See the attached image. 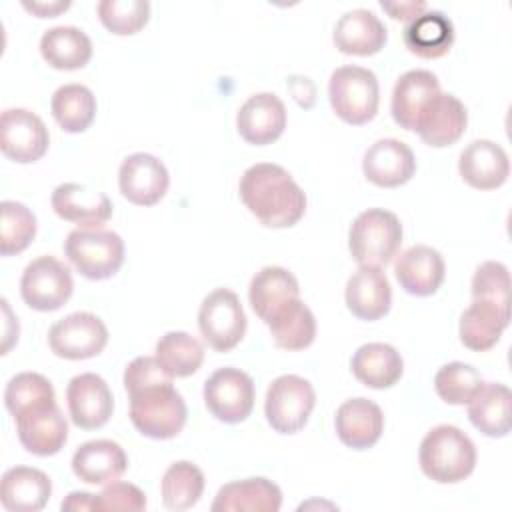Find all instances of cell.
Listing matches in <instances>:
<instances>
[{
	"mask_svg": "<svg viewBox=\"0 0 512 512\" xmlns=\"http://www.w3.org/2000/svg\"><path fill=\"white\" fill-rule=\"evenodd\" d=\"M240 200L266 228H290L306 212V194L286 168L272 162L248 166L238 184Z\"/></svg>",
	"mask_w": 512,
	"mask_h": 512,
	"instance_id": "1",
	"label": "cell"
},
{
	"mask_svg": "<svg viewBox=\"0 0 512 512\" xmlns=\"http://www.w3.org/2000/svg\"><path fill=\"white\" fill-rule=\"evenodd\" d=\"M420 470L438 484H458L466 480L476 466V446L458 426H434L420 442Z\"/></svg>",
	"mask_w": 512,
	"mask_h": 512,
	"instance_id": "2",
	"label": "cell"
},
{
	"mask_svg": "<svg viewBox=\"0 0 512 512\" xmlns=\"http://www.w3.org/2000/svg\"><path fill=\"white\" fill-rule=\"evenodd\" d=\"M134 428L152 440H168L182 432L188 408L172 380L152 382L128 392Z\"/></svg>",
	"mask_w": 512,
	"mask_h": 512,
	"instance_id": "3",
	"label": "cell"
},
{
	"mask_svg": "<svg viewBox=\"0 0 512 512\" xmlns=\"http://www.w3.org/2000/svg\"><path fill=\"white\" fill-rule=\"evenodd\" d=\"M402 246V224L384 208L360 212L348 230V250L358 266H386Z\"/></svg>",
	"mask_w": 512,
	"mask_h": 512,
	"instance_id": "4",
	"label": "cell"
},
{
	"mask_svg": "<svg viewBox=\"0 0 512 512\" xmlns=\"http://www.w3.org/2000/svg\"><path fill=\"white\" fill-rule=\"evenodd\" d=\"M328 100L340 120L352 126H362L378 112V78L372 70L362 66H340L330 74Z\"/></svg>",
	"mask_w": 512,
	"mask_h": 512,
	"instance_id": "5",
	"label": "cell"
},
{
	"mask_svg": "<svg viewBox=\"0 0 512 512\" xmlns=\"http://www.w3.org/2000/svg\"><path fill=\"white\" fill-rule=\"evenodd\" d=\"M70 264L88 280H106L124 264V240L104 228H76L64 240Z\"/></svg>",
	"mask_w": 512,
	"mask_h": 512,
	"instance_id": "6",
	"label": "cell"
},
{
	"mask_svg": "<svg viewBox=\"0 0 512 512\" xmlns=\"http://www.w3.org/2000/svg\"><path fill=\"white\" fill-rule=\"evenodd\" d=\"M316 404L312 384L298 374H282L274 378L266 390L264 416L274 432L296 434L300 432Z\"/></svg>",
	"mask_w": 512,
	"mask_h": 512,
	"instance_id": "7",
	"label": "cell"
},
{
	"mask_svg": "<svg viewBox=\"0 0 512 512\" xmlns=\"http://www.w3.org/2000/svg\"><path fill=\"white\" fill-rule=\"evenodd\" d=\"M246 314L236 292L228 288L212 290L200 304L198 328L204 342L216 352H228L246 334Z\"/></svg>",
	"mask_w": 512,
	"mask_h": 512,
	"instance_id": "8",
	"label": "cell"
},
{
	"mask_svg": "<svg viewBox=\"0 0 512 512\" xmlns=\"http://www.w3.org/2000/svg\"><path fill=\"white\" fill-rule=\"evenodd\" d=\"M74 290L70 268L54 256H38L22 272L20 296L26 306L38 312L62 308Z\"/></svg>",
	"mask_w": 512,
	"mask_h": 512,
	"instance_id": "9",
	"label": "cell"
},
{
	"mask_svg": "<svg viewBox=\"0 0 512 512\" xmlns=\"http://www.w3.org/2000/svg\"><path fill=\"white\" fill-rule=\"evenodd\" d=\"M202 396L208 412L216 420L238 424L252 414L256 390L252 378L244 370L224 366L206 378Z\"/></svg>",
	"mask_w": 512,
	"mask_h": 512,
	"instance_id": "10",
	"label": "cell"
},
{
	"mask_svg": "<svg viewBox=\"0 0 512 512\" xmlns=\"http://www.w3.org/2000/svg\"><path fill=\"white\" fill-rule=\"evenodd\" d=\"M108 344V328L92 312H72L48 330V346L58 358L86 360L98 356Z\"/></svg>",
	"mask_w": 512,
	"mask_h": 512,
	"instance_id": "11",
	"label": "cell"
},
{
	"mask_svg": "<svg viewBox=\"0 0 512 512\" xmlns=\"http://www.w3.org/2000/svg\"><path fill=\"white\" fill-rule=\"evenodd\" d=\"M50 144L46 124L26 108H8L0 118V150L18 164L38 162Z\"/></svg>",
	"mask_w": 512,
	"mask_h": 512,
	"instance_id": "12",
	"label": "cell"
},
{
	"mask_svg": "<svg viewBox=\"0 0 512 512\" xmlns=\"http://www.w3.org/2000/svg\"><path fill=\"white\" fill-rule=\"evenodd\" d=\"M14 424L20 444L34 456H54L68 440V422L56 400L20 412Z\"/></svg>",
	"mask_w": 512,
	"mask_h": 512,
	"instance_id": "13",
	"label": "cell"
},
{
	"mask_svg": "<svg viewBox=\"0 0 512 512\" xmlns=\"http://www.w3.org/2000/svg\"><path fill=\"white\" fill-rule=\"evenodd\" d=\"M170 184V174L162 160L148 152L126 156L118 168V186L122 196L136 206L158 204Z\"/></svg>",
	"mask_w": 512,
	"mask_h": 512,
	"instance_id": "14",
	"label": "cell"
},
{
	"mask_svg": "<svg viewBox=\"0 0 512 512\" xmlns=\"http://www.w3.org/2000/svg\"><path fill=\"white\" fill-rule=\"evenodd\" d=\"M66 402L72 424L82 430L104 426L114 410V396L106 380L94 372L78 374L68 382Z\"/></svg>",
	"mask_w": 512,
	"mask_h": 512,
	"instance_id": "15",
	"label": "cell"
},
{
	"mask_svg": "<svg viewBox=\"0 0 512 512\" xmlns=\"http://www.w3.org/2000/svg\"><path fill=\"white\" fill-rule=\"evenodd\" d=\"M468 124L466 106L450 92L434 94L422 108L414 132L432 148L452 146L460 140Z\"/></svg>",
	"mask_w": 512,
	"mask_h": 512,
	"instance_id": "16",
	"label": "cell"
},
{
	"mask_svg": "<svg viewBox=\"0 0 512 512\" xmlns=\"http://www.w3.org/2000/svg\"><path fill=\"white\" fill-rule=\"evenodd\" d=\"M362 172L368 182L380 188H398L414 176L416 158L406 142L380 138L364 152Z\"/></svg>",
	"mask_w": 512,
	"mask_h": 512,
	"instance_id": "17",
	"label": "cell"
},
{
	"mask_svg": "<svg viewBox=\"0 0 512 512\" xmlns=\"http://www.w3.org/2000/svg\"><path fill=\"white\" fill-rule=\"evenodd\" d=\"M52 210L78 228H102L112 218V202L104 192L90 190L86 184H58L50 198Z\"/></svg>",
	"mask_w": 512,
	"mask_h": 512,
	"instance_id": "18",
	"label": "cell"
},
{
	"mask_svg": "<svg viewBox=\"0 0 512 512\" xmlns=\"http://www.w3.org/2000/svg\"><path fill=\"white\" fill-rule=\"evenodd\" d=\"M236 128L248 144H272L286 128V106L272 92L252 94L236 114Z\"/></svg>",
	"mask_w": 512,
	"mask_h": 512,
	"instance_id": "19",
	"label": "cell"
},
{
	"mask_svg": "<svg viewBox=\"0 0 512 512\" xmlns=\"http://www.w3.org/2000/svg\"><path fill=\"white\" fill-rule=\"evenodd\" d=\"M394 274L404 292L412 296H432L444 282L446 264L436 248L414 244L396 256Z\"/></svg>",
	"mask_w": 512,
	"mask_h": 512,
	"instance_id": "20",
	"label": "cell"
},
{
	"mask_svg": "<svg viewBox=\"0 0 512 512\" xmlns=\"http://www.w3.org/2000/svg\"><path fill=\"white\" fill-rule=\"evenodd\" d=\"M462 180L476 190H496L510 176V160L506 150L494 140H472L458 158Z\"/></svg>",
	"mask_w": 512,
	"mask_h": 512,
	"instance_id": "21",
	"label": "cell"
},
{
	"mask_svg": "<svg viewBox=\"0 0 512 512\" xmlns=\"http://www.w3.org/2000/svg\"><path fill=\"white\" fill-rule=\"evenodd\" d=\"M334 428L344 446L366 450L380 440L384 432V414L376 402L364 396L350 398L338 406Z\"/></svg>",
	"mask_w": 512,
	"mask_h": 512,
	"instance_id": "22",
	"label": "cell"
},
{
	"mask_svg": "<svg viewBox=\"0 0 512 512\" xmlns=\"http://www.w3.org/2000/svg\"><path fill=\"white\" fill-rule=\"evenodd\" d=\"M348 310L366 322H374L388 314L392 304V288L382 268L358 266L346 282L344 290Z\"/></svg>",
	"mask_w": 512,
	"mask_h": 512,
	"instance_id": "23",
	"label": "cell"
},
{
	"mask_svg": "<svg viewBox=\"0 0 512 512\" xmlns=\"http://www.w3.org/2000/svg\"><path fill=\"white\" fill-rule=\"evenodd\" d=\"M128 468V456L124 448L114 440H88L80 444L72 456V472L86 484L106 486Z\"/></svg>",
	"mask_w": 512,
	"mask_h": 512,
	"instance_id": "24",
	"label": "cell"
},
{
	"mask_svg": "<svg viewBox=\"0 0 512 512\" xmlns=\"http://www.w3.org/2000/svg\"><path fill=\"white\" fill-rule=\"evenodd\" d=\"M332 40L342 54L372 56L384 48L388 30L372 10L354 8L338 18Z\"/></svg>",
	"mask_w": 512,
	"mask_h": 512,
	"instance_id": "25",
	"label": "cell"
},
{
	"mask_svg": "<svg viewBox=\"0 0 512 512\" xmlns=\"http://www.w3.org/2000/svg\"><path fill=\"white\" fill-rule=\"evenodd\" d=\"M508 324L510 306H502L488 300H472L470 306L460 316V342L468 350L486 352L498 344Z\"/></svg>",
	"mask_w": 512,
	"mask_h": 512,
	"instance_id": "26",
	"label": "cell"
},
{
	"mask_svg": "<svg viewBox=\"0 0 512 512\" xmlns=\"http://www.w3.org/2000/svg\"><path fill=\"white\" fill-rule=\"evenodd\" d=\"M282 490L264 476L224 484L212 502L214 512H278Z\"/></svg>",
	"mask_w": 512,
	"mask_h": 512,
	"instance_id": "27",
	"label": "cell"
},
{
	"mask_svg": "<svg viewBox=\"0 0 512 512\" xmlns=\"http://www.w3.org/2000/svg\"><path fill=\"white\" fill-rule=\"evenodd\" d=\"M52 496L46 472L30 466H14L2 474L0 502L10 512H38Z\"/></svg>",
	"mask_w": 512,
	"mask_h": 512,
	"instance_id": "28",
	"label": "cell"
},
{
	"mask_svg": "<svg viewBox=\"0 0 512 512\" xmlns=\"http://www.w3.org/2000/svg\"><path fill=\"white\" fill-rule=\"evenodd\" d=\"M440 92V82L438 76L430 70H408L404 72L392 90V100H390V112L394 122L408 130L414 132L416 120L424 108V104Z\"/></svg>",
	"mask_w": 512,
	"mask_h": 512,
	"instance_id": "29",
	"label": "cell"
},
{
	"mask_svg": "<svg viewBox=\"0 0 512 512\" xmlns=\"http://www.w3.org/2000/svg\"><path fill=\"white\" fill-rule=\"evenodd\" d=\"M404 46L418 58L436 60L450 52L454 44V24L440 10H426L406 22L402 30Z\"/></svg>",
	"mask_w": 512,
	"mask_h": 512,
	"instance_id": "30",
	"label": "cell"
},
{
	"mask_svg": "<svg viewBox=\"0 0 512 512\" xmlns=\"http://www.w3.org/2000/svg\"><path fill=\"white\" fill-rule=\"evenodd\" d=\"M294 298H300V286L296 276L284 266H264L250 280L248 302L264 324Z\"/></svg>",
	"mask_w": 512,
	"mask_h": 512,
	"instance_id": "31",
	"label": "cell"
},
{
	"mask_svg": "<svg viewBox=\"0 0 512 512\" xmlns=\"http://www.w3.org/2000/svg\"><path fill=\"white\" fill-rule=\"evenodd\" d=\"M352 374L368 388L384 390L392 388L404 372V360L400 352L384 342H368L356 348L350 360Z\"/></svg>",
	"mask_w": 512,
	"mask_h": 512,
	"instance_id": "32",
	"label": "cell"
},
{
	"mask_svg": "<svg viewBox=\"0 0 512 512\" xmlns=\"http://www.w3.org/2000/svg\"><path fill=\"white\" fill-rule=\"evenodd\" d=\"M512 394L502 382H484L468 402L472 426L490 438H502L510 432Z\"/></svg>",
	"mask_w": 512,
	"mask_h": 512,
	"instance_id": "33",
	"label": "cell"
},
{
	"mask_svg": "<svg viewBox=\"0 0 512 512\" xmlns=\"http://www.w3.org/2000/svg\"><path fill=\"white\" fill-rule=\"evenodd\" d=\"M40 54L46 64L56 70H78L90 62L92 42L88 34L76 26H54L44 30Z\"/></svg>",
	"mask_w": 512,
	"mask_h": 512,
	"instance_id": "34",
	"label": "cell"
},
{
	"mask_svg": "<svg viewBox=\"0 0 512 512\" xmlns=\"http://www.w3.org/2000/svg\"><path fill=\"white\" fill-rule=\"evenodd\" d=\"M266 326L274 344L288 352L304 350L316 338V318L300 298H294L278 308Z\"/></svg>",
	"mask_w": 512,
	"mask_h": 512,
	"instance_id": "35",
	"label": "cell"
},
{
	"mask_svg": "<svg viewBox=\"0 0 512 512\" xmlns=\"http://www.w3.org/2000/svg\"><path fill=\"white\" fill-rule=\"evenodd\" d=\"M54 120L64 132L78 134L90 128L96 116V96L84 84H62L50 100Z\"/></svg>",
	"mask_w": 512,
	"mask_h": 512,
	"instance_id": "36",
	"label": "cell"
},
{
	"mask_svg": "<svg viewBox=\"0 0 512 512\" xmlns=\"http://www.w3.org/2000/svg\"><path fill=\"white\" fill-rule=\"evenodd\" d=\"M154 352L158 362L172 378L192 376L204 362L202 342L182 330H172L160 336Z\"/></svg>",
	"mask_w": 512,
	"mask_h": 512,
	"instance_id": "37",
	"label": "cell"
},
{
	"mask_svg": "<svg viewBox=\"0 0 512 512\" xmlns=\"http://www.w3.org/2000/svg\"><path fill=\"white\" fill-rule=\"evenodd\" d=\"M204 492V474L202 470L188 462L178 460L170 464L160 482L162 502L168 510H188L192 508Z\"/></svg>",
	"mask_w": 512,
	"mask_h": 512,
	"instance_id": "38",
	"label": "cell"
},
{
	"mask_svg": "<svg viewBox=\"0 0 512 512\" xmlns=\"http://www.w3.org/2000/svg\"><path fill=\"white\" fill-rule=\"evenodd\" d=\"M36 236L34 212L16 200L0 202V252L2 256L20 254Z\"/></svg>",
	"mask_w": 512,
	"mask_h": 512,
	"instance_id": "39",
	"label": "cell"
},
{
	"mask_svg": "<svg viewBox=\"0 0 512 512\" xmlns=\"http://www.w3.org/2000/svg\"><path fill=\"white\" fill-rule=\"evenodd\" d=\"M484 384L480 372L464 362H448L434 376V390L446 404L464 406Z\"/></svg>",
	"mask_w": 512,
	"mask_h": 512,
	"instance_id": "40",
	"label": "cell"
},
{
	"mask_svg": "<svg viewBox=\"0 0 512 512\" xmlns=\"http://www.w3.org/2000/svg\"><path fill=\"white\" fill-rule=\"evenodd\" d=\"M54 400L56 394L52 382L38 372H20L12 376L4 388V406L12 416Z\"/></svg>",
	"mask_w": 512,
	"mask_h": 512,
	"instance_id": "41",
	"label": "cell"
},
{
	"mask_svg": "<svg viewBox=\"0 0 512 512\" xmlns=\"http://www.w3.org/2000/svg\"><path fill=\"white\" fill-rule=\"evenodd\" d=\"M96 10L102 26L116 36H132L150 20L148 0H100Z\"/></svg>",
	"mask_w": 512,
	"mask_h": 512,
	"instance_id": "42",
	"label": "cell"
},
{
	"mask_svg": "<svg viewBox=\"0 0 512 512\" xmlns=\"http://www.w3.org/2000/svg\"><path fill=\"white\" fill-rule=\"evenodd\" d=\"M472 300H488L510 306V274L506 264L498 260L482 262L472 276Z\"/></svg>",
	"mask_w": 512,
	"mask_h": 512,
	"instance_id": "43",
	"label": "cell"
},
{
	"mask_svg": "<svg viewBox=\"0 0 512 512\" xmlns=\"http://www.w3.org/2000/svg\"><path fill=\"white\" fill-rule=\"evenodd\" d=\"M146 508V494L130 482L114 480L102 488L100 494L94 498V510L98 512H114V510H128L138 512Z\"/></svg>",
	"mask_w": 512,
	"mask_h": 512,
	"instance_id": "44",
	"label": "cell"
},
{
	"mask_svg": "<svg viewBox=\"0 0 512 512\" xmlns=\"http://www.w3.org/2000/svg\"><path fill=\"white\" fill-rule=\"evenodd\" d=\"M382 10H386L394 20L410 22L412 18L420 16L428 10V4L424 0H406V2H380Z\"/></svg>",
	"mask_w": 512,
	"mask_h": 512,
	"instance_id": "45",
	"label": "cell"
},
{
	"mask_svg": "<svg viewBox=\"0 0 512 512\" xmlns=\"http://www.w3.org/2000/svg\"><path fill=\"white\" fill-rule=\"evenodd\" d=\"M70 0H22V8L38 18H54L70 8Z\"/></svg>",
	"mask_w": 512,
	"mask_h": 512,
	"instance_id": "46",
	"label": "cell"
},
{
	"mask_svg": "<svg viewBox=\"0 0 512 512\" xmlns=\"http://www.w3.org/2000/svg\"><path fill=\"white\" fill-rule=\"evenodd\" d=\"M2 312H4V344H2V354H8V350H10V346L18 340V326H14V324H18V318H14L12 316V310H10V306H8V300L6 298H2Z\"/></svg>",
	"mask_w": 512,
	"mask_h": 512,
	"instance_id": "47",
	"label": "cell"
},
{
	"mask_svg": "<svg viewBox=\"0 0 512 512\" xmlns=\"http://www.w3.org/2000/svg\"><path fill=\"white\" fill-rule=\"evenodd\" d=\"M94 498L96 494H90V492H70L60 508L62 510H94Z\"/></svg>",
	"mask_w": 512,
	"mask_h": 512,
	"instance_id": "48",
	"label": "cell"
}]
</instances>
